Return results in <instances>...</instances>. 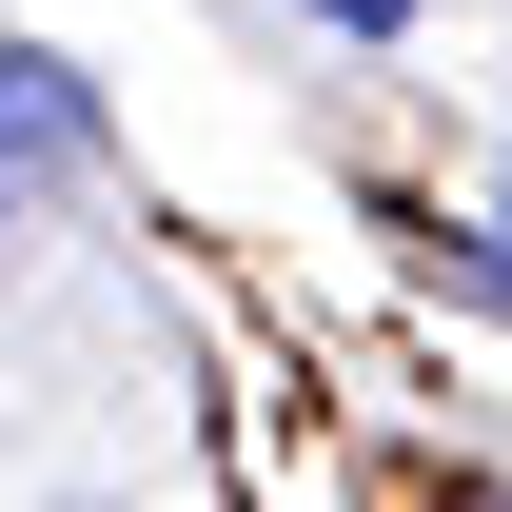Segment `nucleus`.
<instances>
[{
	"label": "nucleus",
	"instance_id": "7ed1b4c3",
	"mask_svg": "<svg viewBox=\"0 0 512 512\" xmlns=\"http://www.w3.org/2000/svg\"><path fill=\"white\" fill-rule=\"evenodd\" d=\"M316 20H335V40H394V20H414V0H316Z\"/></svg>",
	"mask_w": 512,
	"mask_h": 512
},
{
	"label": "nucleus",
	"instance_id": "f03ea898",
	"mask_svg": "<svg viewBox=\"0 0 512 512\" xmlns=\"http://www.w3.org/2000/svg\"><path fill=\"white\" fill-rule=\"evenodd\" d=\"M434 296H473V316H512V237H453V256H434Z\"/></svg>",
	"mask_w": 512,
	"mask_h": 512
},
{
	"label": "nucleus",
	"instance_id": "f257e3e1",
	"mask_svg": "<svg viewBox=\"0 0 512 512\" xmlns=\"http://www.w3.org/2000/svg\"><path fill=\"white\" fill-rule=\"evenodd\" d=\"M79 138H99V99H79L60 60H0V178H20V158H79Z\"/></svg>",
	"mask_w": 512,
	"mask_h": 512
}]
</instances>
